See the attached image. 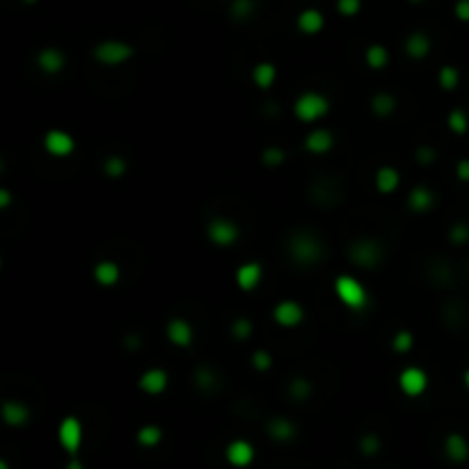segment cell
Instances as JSON below:
<instances>
[{"mask_svg":"<svg viewBox=\"0 0 469 469\" xmlns=\"http://www.w3.org/2000/svg\"><path fill=\"white\" fill-rule=\"evenodd\" d=\"M289 392H291V396L295 398V401H307L309 394H311V385L307 380L298 378V380H293L289 385Z\"/></svg>","mask_w":469,"mask_h":469,"instance_id":"obj_38","label":"cell"},{"mask_svg":"<svg viewBox=\"0 0 469 469\" xmlns=\"http://www.w3.org/2000/svg\"><path fill=\"white\" fill-rule=\"evenodd\" d=\"M447 128L454 135H467L469 133V115L463 108H454L449 110L447 115Z\"/></svg>","mask_w":469,"mask_h":469,"instance_id":"obj_29","label":"cell"},{"mask_svg":"<svg viewBox=\"0 0 469 469\" xmlns=\"http://www.w3.org/2000/svg\"><path fill=\"white\" fill-rule=\"evenodd\" d=\"M135 442L142 449H156L163 442V428L158 423H144L135 433Z\"/></svg>","mask_w":469,"mask_h":469,"instance_id":"obj_28","label":"cell"},{"mask_svg":"<svg viewBox=\"0 0 469 469\" xmlns=\"http://www.w3.org/2000/svg\"><path fill=\"white\" fill-rule=\"evenodd\" d=\"M252 369L259 373H266L273 369V355L268 353L266 348H257L252 353Z\"/></svg>","mask_w":469,"mask_h":469,"instance_id":"obj_34","label":"cell"},{"mask_svg":"<svg viewBox=\"0 0 469 469\" xmlns=\"http://www.w3.org/2000/svg\"><path fill=\"white\" fill-rule=\"evenodd\" d=\"M261 161L266 168H280V165H284V161H286V151L282 147H268V149H264V154H261Z\"/></svg>","mask_w":469,"mask_h":469,"instance_id":"obj_35","label":"cell"},{"mask_svg":"<svg viewBox=\"0 0 469 469\" xmlns=\"http://www.w3.org/2000/svg\"><path fill=\"white\" fill-rule=\"evenodd\" d=\"M206 240L211 243L213 247H222L227 250L231 245H236L240 238V227L231 218H224V215H218V218H211L206 222L204 229Z\"/></svg>","mask_w":469,"mask_h":469,"instance_id":"obj_4","label":"cell"},{"mask_svg":"<svg viewBox=\"0 0 469 469\" xmlns=\"http://www.w3.org/2000/svg\"><path fill=\"white\" fill-rule=\"evenodd\" d=\"M231 334L238 339V341H247V339L252 337V323L250 320L243 316V318H236L231 325Z\"/></svg>","mask_w":469,"mask_h":469,"instance_id":"obj_39","label":"cell"},{"mask_svg":"<svg viewBox=\"0 0 469 469\" xmlns=\"http://www.w3.org/2000/svg\"><path fill=\"white\" fill-rule=\"evenodd\" d=\"M416 158H419V163H423V165H430L433 161H435V151L433 149H419L416 151Z\"/></svg>","mask_w":469,"mask_h":469,"instance_id":"obj_44","label":"cell"},{"mask_svg":"<svg viewBox=\"0 0 469 469\" xmlns=\"http://www.w3.org/2000/svg\"><path fill=\"white\" fill-rule=\"evenodd\" d=\"M373 186L380 195H394L398 188H401V172H398L394 165H382L376 170V177H373Z\"/></svg>","mask_w":469,"mask_h":469,"instance_id":"obj_21","label":"cell"},{"mask_svg":"<svg viewBox=\"0 0 469 469\" xmlns=\"http://www.w3.org/2000/svg\"><path fill=\"white\" fill-rule=\"evenodd\" d=\"M264 280V266L259 261H245L236 268L233 273V282L243 291V293H252L254 289H259V284Z\"/></svg>","mask_w":469,"mask_h":469,"instance_id":"obj_14","label":"cell"},{"mask_svg":"<svg viewBox=\"0 0 469 469\" xmlns=\"http://www.w3.org/2000/svg\"><path fill=\"white\" fill-rule=\"evenodd\" d=\"M64 469H85V465H83L76 456H72V458H69V463H67Z\"/></svg>","mask_w":469,"mask_h":469,"instance_id":"obj_45","label":"cell"},{"mask_svg":"<svg viewBox=\"0 0 469 469\" xmlns=\"http://www.w3.org/2000/svg\"><path fill=\"white\" fill-rule=\"evenodd\" d=\"M266 433L271 440L284 444V442H291L295 435H298V426H295L291 419H286V416H273V419L266 423Z\"/></svg>","mask_w":469,"mask_h":469,"instance_id":"obj_24","label":"cell"},{"mask_svg":"<svg viewBox=\"0 0 469 469\" xmlns=\"http://www.w3.org/2000/svg\"><path fill=\"white\" fill-rule=\"evenodd\" d=\"M348 261L355 268H367V271H373L378 268L382 261V247L378 240L373 238H358L348 245V252H346Z\"/></svg>","mask_w":469,"mask_h":469,"instance_id":"obj_5","label":"cell"},{"mask_svg":"<svg viewBox=\"0 0 469 469\" xmlns=\"http://www.w3.org/2000/svg\"><path fill=\"white\" fill-rule=\"evenodd\" d=\"M165 339H168L175 348H190L195 341V327L188 318L175 316L165 323Z\"/></svg>","mask_w":469,"mask_h":469,"instance_id":"obj_11","label":"cell"},{"mask_svg":"<svg viewBox=\"0 0 469 469\" xmlns=\"http://www.w3.org/2000/svg\"><path fill=\"white\" fill-rule=\"evenodd\" d=\"M41 144L50 158H69L76 151V137L64 128H48Z\"/></svg>","mask_w":469,"mask_h":469,"instance_id":"obj_9","label":"cell"},{"mask_svg":"<svg viewBox=\"0 0 469 469\" xmlns=\"http://www.w3.org/2000/svg\"><path fill=\"white\" fill-rule=\"evenodd\" d=\"M444 456L454 465H463L469 460V440L463 433H449L444 437Z\"/></svg>","mask_w":469,"mask_h":469,"instance_id":"obj_22","label":"cell"},{"mask_svg":"<svg viewBox=\"0 0 469 469\" xmlns=\"http://www.w3.org/2000/svg\"><path fill=\"white\" fill-rule=\"evenodd\" d=\"M334 7H337L339 16H344V19H355V16L362 12L364 3L362 0H337Z\"/></svg>","mask_w":469,"mask_h":469,"instance_id":"obj_33","label":"cell"},{"mask_svg":"<svg viewBox=\"0 0 469 469\" xmlns=\"http://www.w3.org/2000/svg\"><path fill=\"white\" fill-rule=\"evenodd\" d=\"M428 373H426L421 367H405L401 373H398V389L401 394L407 398H419L426 394L428 389Z\"/></svg>","mask_w":469,"mask_h":469,"instance_id":"obj_10","label":"cell"},{"mask_svg":"<svg viewBox=\"0 0 469 469\" xmlns=\"http://www.w3.org/2000/svg\"><path fill=\"white\" fill-rule=\"evenodd\" d=\"M405 204H407V208H410L414 215H426V213H430L433 208H435L437 195L433 193L428 186H414L410 193H407Z\"/></svg>","mask_w":469,"mask_h":469,"instance_id":"obj_17","label":"cell"},{"mask_svg":"<svg viewBox=\"0 0 469 469\" xmlns=\"http://www.w3.org/2000/svg\"><path fill=\"white\" fill-rule=\"evenodd\" d=\"M380 437L378 435H373V433H369V435H364L362 440H360V451L364 456H376L378 451H380Z\"/></svg>","mask_w":469,"mask_h":469,"instance_id":"obj_40","label":"cell"},{"mask_svg":"<svg viewBox=\"0 0 469 469\" xmlns=\"http://www.w3.org/2000/svg\"><path fill=\"white\" fill-rule=\"evenodd\" d=\"M463 385H465V389L469 392V367L465 369V373H463Z\"/></svg>","mask_w":469,"mask_h":469,"instance_id":"obj_46","label":"cell"},{"mask_svg":"<svg viewBox=\"0 0 469 469\" xmlns=\"http://www.w3.org/2000/svg\"><path fill=\"white\" fill-rule=\"evenodd\" d=\"M449 240L454 245H467L469 243V224L467 222H456L454 227L449 229Z\"/></svg>","mask_w":469,"mask_h":469,"instance_id":"obj_37","label":"cell"},{"mask_svg":"<svg viewBox=\"0 0 469 469\" xmlns=\"http://www.w3.org/2000/svg\"><path fill=\"white\" fill-rule=\"evenodd\" d=\"M34 62H37V69L41 74L60 76L64 72V67H67V55L60 48H55V46H46V48H41L37 53Z\"/></svg>","mask_w":469,"mask_h":469,"instance_id":"obj_16","label":"cell"},{"mask_svg":"<svg viewBox=\"0 0 469 469\" xmlns=\"http://www.w3.org/2000/svg\"><path fill=\"white\" fill-rule=\"evenodd\" d=\"M12 202H14L12 193H10V190H7V188L0 186V211H5V208H10V206H12Z\"/></svg>","mask_w":469,"mask_h":469,"instance_id":"obj_43","label":"cell"},{"mask_svg":"<svg viewBox=\"0 0 469 469\" xmlns=\"http://www.w3.org/2000/svg\"><path fill=\"white\" fill-rule=\"evenodd\" d=\"M254 458H257V449L250 440L236 437L224 447V460L236 469H247L254 463Z\"/></svg>","mask_w":469,"mask_h":469,"instance_id":"obj_12","label":"cell"},{"mask_svg":"<svg viewBox=\"0 0 469 469\" xmlns=\"http://www.w3.org/2000/svg\"><path fill=\"white\" fill-rule=\"evenodd\" d=\"M325 14L316 10V7H307V10H302L298 16H295V28H298L300 34H305V37H316L325 30Z\"/></svg>","mask_w":469,"mask_h":469,"instance_id":"obj_18","label":"cell"},{"mask_svg":"<svg viewBox=\"0 0 469 469\" xmlns=\"http://www.w3.org/2000/svg\"><path fill=\"white\" fill-rule=\"evenodd\" d=\"M0 469H12V467H10V463H7L5 458H0Z\"/></svg>","mask_w":469,"mask_h":469,"instance_id":"obj_47","label":"cell"},{"mask_svg":"<svg viewBox=\"0 0 469 469\" xmlns=\"http://www.w3.org/2000/svg\"><path fill=\"white\" fill-rule=\"evenodd\" d=\"M128 165L124 158H119V156H110V158H106V163H103V172L110 177V179H121L126 175Z\"/></svg>","mask_w":469,"mask_h":469,"instance_id":"obj_32","label":"cell"},{"mask_svg":"<svg viewBox=\"0 0 469 469\" xmlns=\"http://www.w3.org/2000/svg\"><path fill=\"white\" fill-rule=\"evenodd\" d=\"M250 78H252V83H254L259 90L268 92L277 83V67L273 62H266V60H264V62H257L254 67H252Z\"/></svg>","mask_w":469,"mask_h":469,"instance_id":"obj_25","label":"cell"},{"mask_svg":"<svg viewBox=\"0 0 469 469\" xmlns=\"http://www.w3.org/2000/svg\"><path fill=\"white\" fill-rule=\"evenodd\" d=\"M92 280L97 282L101 289H112V286H117L121 280V268L117 261H112V259H101V261L94 264L92 268Z\"/></svg>","mask_w":469,"mask_h":469,"instance_id":"obj_20","label":"cell"},{"mask_svg":"<svg viewBox=\"0 0 469 469\" xmlns=\"http://www.w3.org/2000/svg\"><path fill=\"white\" fill-rule=\"evenodd\" d=\"M0 419L10 428H23L30 421V407L21 401H3L0 403Z\"/></svg>","mask_w":469,"mask_h":469,"instance_id":"obj_19","label":"cell"},{"mask_svg":"<svg viewBox=\"0 0 469 469\" xmlns=\"http://www.w3.org/2000/svg\"><path fill=\"white\" fill-rule=\"evenodd\" d=\"M467 273H469V264H467Z\"/></svg>","mask_w":469,"mask_h":469,"instance_id":"obj_51","label":"cell"},{"mask_svg":"<svg viewBox=\"0 0 469 469\" xmlns=\"http://www.w3.org/2000/svg\"><path fill=\"white\" fill-rule=\"evenodd\" d=\"M92 57L101 67H121L135 57V46L121 39H103L92 48Z\"/></svg>","mask_w":469,"mask_h":469,"instance_id":"obj_3","label":"cell"},{"mask_svg":"<svg viewBox=\"0 0 469 469\" xmlns=\"http://www.w3.org/2000/svg\"><path fill=\"white\" fill-rule=\"evenodd\" d=\"M83 440H85V428H83V421L78 419V416L69 414L64 416L62 421L57 426V442L60 447H62L69 456H78V451L83 447Z\"/></svg>","mask_w":469,"mask_h":469,"instance_id":"obj_7","label":"cell"},{"mask_svg":"<svg viewBox=\"0 0 469 469\" xmlns=\"http://www.w3.org/2000/svg\"><path fill=\"white\" fill-rule=\"evenodd\" d=\"M454 16L460 23H469V0H456Z\"/></svg>","mask_w":469,"mask_h":469,"instance_id":"obj_41","label":"cell"},{"mask_svg":"<svg viewBox=\"0 0 469 469\" xmlns=\"http://www.w3.org/2000/svg\"><path fill=\"white\" fill-rule=\"evenodd\" d=\"M271 316L275 320L277 327L282 329H295L305 323V307L300 305L298 300H280L277 305L273 307Z\"/></svg>","mask_w":469,"mask_h":469,"instance_id":"obj_8","label":"cell"},{"mask_svg":"<svg viewBox=\"0 0 469 469\" xmlns=\"http://www.w3.org/2000/svg\"><path fill=\"white\" fill-rule=\"evenodd\" d=\"M289 254L300 266H316L325 257V252L316 236H293L289 243Z\"/></svg>","mask_w":469,"mask_h":469,"instance_id":"obj_6","label":"cell"},{"mask_svg":"<svg viewBox=\"0 0 469 469\" xmlns=\"http://www.w3.org/2000/svg\"><path fill=\"white\" fill-rule=\"evenodd\" d=\"M332 289H334L337 300L341 302V307L353 311V314H358V311H364L369 307V300H371L369 298V289L355 275H351V273L337 275Z\"/></svg>","mask_w":469,"mask_h":469,"instance_id":"obj_1","label":"cell"},{"mask_svg":"<svg viewBox=\"0 0 469 469\" xmlns=\"http://www.w3.org/2000/svg\"><path fill=\"white\" fill-rule=\"evenodd\" d=\"M407 3H412V5H419V3H423V0H407Z\"/></svg>","mask_w":469,"mask_h":469,"instance_id":"obj_49","label":"cell"},{"mask_svg":"<svg viewBox=\"0 0 469 469\" xmlns=\"http://www.w3.org/2000/svg\"><path fill=\"white\" fill-rule=\"evenodd\" d=\"M456 179L460 184H469V158H460L456 163Z\"/></svg>","mask_w":469,"mask_h":469,"instance_id":"obj_42","label":"cell"},{"mask_svg":"<svg viewBox=\"0 0 469 469\" xmlns=\"http://www.w3.org/2000/svg\"><path fill=\"white\" fill-rule=\"evenodd\" d=\"M437 85L444 92H456L460 88V69L454 67V64L440 67V72H437Z\"/></svg>","mask_w":469,"mask_h":469,"instance_id":"obj_30","label":"cell"},{"mask_svg":"<svg viewBox=\"0 0 469 469\" xmlns=\"http://www.w3.org/2000/svg\"><path fill=\"white\" fill-rule=\"evenodd\" d=\"M21 3H25V5H34V3H39V0H21Z\"/></svg>","mask_w":469,"mask_h":469,"instance_id":"obj_48","label":"cell"},{"mask_svg":"<svg viewBox=\"0 0 469 469\" xmlns=\"http://www.w3.org/2000/svg\"><path fill=\"white\" fill-rule=\"evenodd\" d=\"M403 48H405V55L410 60H426L433 50V41L426 32L416 30V32H410L405 37Z\"/></svg>","mask_w":469,"mask_h":469,"instance_id":"obj_23","label":"cell"},{"mask_svg":"<svg viewBox=\"0 0 469 469\" xmlns=\"http://www.w3.org/2000/svg\"><path fill=\"white\" fill-rule=\"evenodd\" d=\"M0 271H3V257H0Z\"/></svg>","mask_w":469,"mask_h":469,"instance_id":"obj_50","label":"cell"},{"mask_svg":"<svg viewBox=\"0 0 469 469\" xmlns=\"http://www.w3.org/2000/svg\"><path fill=\"white\" fill-rule=\"evenodd\" d=\"M414 348V334L412 329H398V332L392 337V351L398 355H405Z\"/></svg>","mask_w":469,"mask_h":469,"instance_id":"obj_31","label":"cell"},{"mask_svg":"<svg viewBox=\"0 0 469 469\" xmlns=\"http://www.w3.org/2000/svg\"><path fill=\"white\" fill-rule=\"evenodd\" d=\"M389 48L385 44H369L364 50V64H367L371 72H382L389 64Z\"/></svg>","mask_w":469,"mask_h":469,"instance_id":"obj_26","label":"cell"},{"mask_svg":"<svg viewBox=\"0 0 469 469\" xmlns=\"http://www.w3.org/2000/svg\"><path fill=\"white\" fill-rule=\"evenodd\" d=\"M329 110H332V103L325 97V94H320L316 90H305L300 92L298 97L293 101V117L300 121V124H318V121H323Z\"/></svg>","mask_w":469,"mask_h":469,"instance_id":"obj_2","label":"cell"},{"mask_svg":"<svg viewBox=\"0 0 469 469\" xmlns=\"http://www.w3.org/2000/svg\"><path fill=\"white\" fill-rule=\"evenodd\" d=\"M305 151H309L311 156H325L327 151L334 149V133L325 126H316L305 135Z\"/></svg>","mask_w":469,"mask_h":469,"instance_id":"obj_15","label":"cell"},{"mask_svg":"<svg viewBox=\"0 0 469 469\" xmlns=\"http://www.w3.org/2000/svg\"><path fill=\"white\" fill-rule=\"evenodd\" d=\"M371 112L376 117H389V115H394L396 112V108H398V101H396V97L394 94H389V92H378V94H373L371 97Z\"/></svg>","mask_w":469,"mask_h":469,"instance_id":"obj_27","label":"cell"},{"mask_svg":"<svg viewBox=\"0 0 469 469\" xmlns=\"http://www.w3.org/2000/svg\"><path fill=\"white\" fill-rule=\"evenodd\" d=\"M168 387H170V373L161 367L147 369L137 378V389L147 396H161L168 392Z\"/></svg>","mask_w":469,"mask_h":469,"instance_id":"obj_13","label":"cell"},{"mask_svg":"<svg viewBox=\"0 0 469 469\" xmlns=\"http://www.w3.org/2000/svg\"><path fill=\"white\" fill-rule=\"evenodd\" d=\"M231 16L238 21H245L247 16L254 12V0H233L231 3Z\"/></svg>","mask_w":469,"mask_h":469,"instance_id":"obj_36","label":"cell"}]
</instances>
